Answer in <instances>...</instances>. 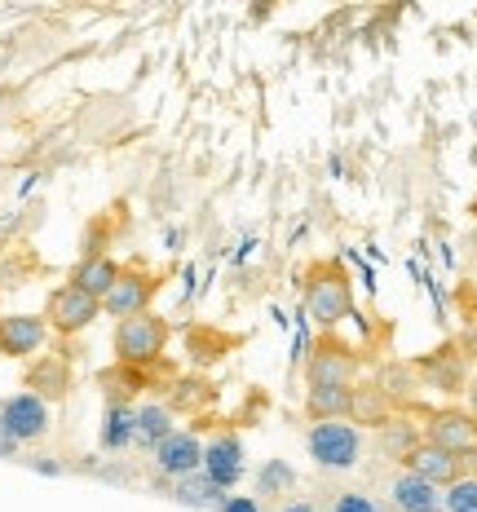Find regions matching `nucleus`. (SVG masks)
Returning <instances> with one entry per match:
<instances>
[{"instance_id":"1","label":"nucleus","mask_w":477,"mask_h":512,"mask_svg":"<svg viewBox=\"0 0 477 512\" xmlns=\"http://www.w3.org/2000/svg\"><path fill=\"white\" fill-rule=\"evenodd\" d=\"M168 336H173V327H168V318L155 314V309L124 318V323H115V340H111L115 362H120V367H137V371L155 367L168 349Z\"/></svg>"},{"instance_id":"2","label":"nucleus","mask_w":477,"mask_h":512,"mask_svg":"<svg viewBox=\"0 0 477 512\" xmlns=\"http://www.w3.org/2000/svg\"><path fill=\"white\" fill-rule=\"evenodd\" d=\"M305 309H310V318L323 332H336V327L349 318V274L341 270L336 261H318L305 270Z\"/></svg>"},{"instance_id":"3","label":"nucleus","mask_w":477,"mask_h":512,"mask_svg":"<svg viewBox=\"0 0 477 512\" xmlns=\"http://www.w3.org/2000/svg\"><path fill=\"white\" fill-rule=\"evenodd\" d=\"M358 367H363L358 349L345 345L336 332H323L310 362H305V380H310V389H349V384H358Z\"/></svg>"},{"instance_id":"4","label":"nucleus","mask_w":477,"mask_h":512,"mask_svg":"<svg viewBox=\"0 0 477 512\" xmlns=\"http://www.w3.org/2000/svg\"><path fill=\"white\" fill-rule=\"evenodd\" d=\"M305 446H310V460L318 468H341L345 473L363 455V429H354L349 420H323V424H310Z\"/></svg>"},{"instance_id":"5","label":"nucleus","mask_w":477,"mask_h":512,"mask_svg":"<svg viewBox=\"0 0 477 512\" xmlns=\"http://www.w3.org/2000/svg\"><path fill=\"white\" fill-rule=\"evenodd\" d=\"M98 314H102V301H93V296L80 292V287L62 283V287H53V292H49L45 314H40V318L49 323V332H58V336H80Z\"/></svg>"},{"instance_id":"6","label":"nucleus","mask_w":477,"mask_h":512,"mask_svg":"<svg viewBox=\"0 0 477 512\" xmlns=\"http://www.w3.org/2000/svg\"><path fill=\"white\" fill-rule=\"evenodd\" d=\"M0 433L14 446L40 442L49 433V402H40L36 393H14L0 402Z\"/></svg>"},{"instance_id":"7","label":"nucleus","mask_w":477,"mask_h":512,"mask_svg":"<svg viewBox=\"0 0 477 512\" xmlns=\"http://www.w3.org/2000/svg\"><path fill=\"white\" fill-rule=\"evenodd\" d=\"M424 442L442 446L447 455L477 451V420L464 407H438L424 415Z\"/></svg>"},{"instance_id":"8","label":"nucleus","mask_w":477,"mask_h":512,"mask_svg":"<svg viewBox=\"0 0 477 512\" xmlns=\"http://www.w3.org/2000/svg\"><path fill=\"white\" fill-rule=\"evenodd\" d=\"M159 292V274H146L137 270V265H129V270H120V279H115V287L102 296V314L111 318H133V314H146Z\"/></svg>"},{"instance_id":"9","label":"nucleus","mask_w":477,"mask_h":512,"mask_svg":"<svg viewBox=\"0 0 477 512\" xmlns=\"http://www.w3.org/2000/svg\"><path fill=\"white\" fill-rule=\"evenodd\" d=\"M49 340V323L40 314H0V358H31Z\"/></svg>"},{"instance_id":"10","label":"nucleus","mask_w":477,"mask_h":512,"mask_svg":"<svg viewBox=\"0 0 477 512\" xmlns=\"http://www.w3.org/2000/svg\"><path fill=\"white\" fill-rule=\"evenodd\" d=\"M155 464H159V473H168V477L199 473V468H204V442H199V433L173 429L155 446Z\"/></svg>"},{"instance_id":"11","label":"nucleus","mask_w":477,"mask_h":512,"mask_svg":"<svg viewBox=\"0 0 477 512\" xmlns=\"http://www.w3.org/2000/svg\"><path fill=\"white\" fill-rule=\"evenodd\" d=\"M204 473H208V482L217 486V490L235 486L239 477H243V446H239V437L230 433V429L217 433L204 446Z\"/></svg>"},{"instance_id":"12","label":"nucleus","mask_w":477,"mask_h":512,"mask_svg":"<svg viewBox=\"0 0 477 512\" xmlns=\"http://www.w3.org/2000/svg\"><path fill=\"white\" fill-rule=\"evenodd\" d=\"M23 384H27V393H36L40 402L67 398V389H71V362L58 358V354L36 358V362H31V367L23 371Z\"/></svg>"},{"instance_id":"13","label":"nucleus","mask_w":477,"mask_h":512,"mask_svg":"<svg viewBox=\"0 0 477 512\" xmlns=\"http://www.w3.org/2000/svg\"><path fill=\"white\" fill-rule=\"evenodd\" d=\"M407 473H416L424 477L429 486H438V490H447L460 482V455H447L442 446H433V442H420L416 451L407 455Z\"/></svg>"},{"instance_id":"14","label":"nucleus","mask_w":477,"mask_h":512,"mask_svg":"<svg viewBox=\"0 0 477 512\" xmlns=\"http://www.w3.org/2000/svg\"><path fill=\"white\" fill-rule=\"evenodd\" d=\"M389 415H398V411L376 380H358L354 389H349V424H354V429H363V424L367 429H380Z\"/></svg>"},{"instance_id":"15","label":"nucleus","mask_w":477,"mask_h":512,"mask_svg":"<svg viewBox=\"0 0 477 512\" xmlns=\"http://www.w3.org/2000/svg\"><path fill=\"white\" fill-rule=\"evenodd\" d=\"M120 270H124L120 261H111L106 252H93V256H80L67 283H71V287H80V292H89L93 301H102V296L115 287V279H120Z\"/></svg>"},{"instance_id":"16","label":"nucleus","mask_w":477,"mask_h":512,"mask_svg":"<svg viewBox=\"0 0 477 512\" xmlns=\"http://www.w3.org/2000/svg\"><path fill=\"white\" fill-rule=\"evenodd\" d=\"M416 376L429 384V389H442V393H455L464 389V354L455 349H433L416 362Z\"/></svg>"},{"instance_id":"17","label":"nucleus","mask_w":477,"mask_h":512,"mask_svg":"<svg viewBox=\"0 0 477 512\" xmlns=\"http://www.w3.org/2000/svg\"><path fill=\"white\" fill-rule=\"evenodd\" d=\"M389 495H394V508L398 512H442V490L429 486L416 473H402L398 482L389 486Z\"/></svg>"},{"instance_id":"18","label":"nucleus","mask_w":477,"mask_h":512,"mask_svg":"<svg viewBox=\"0 0 477 512\" xmlns=\"http://www.w3.org/2000/svg\"><path fill=\"white\" fill-rule=\"evenodd\" d=\"M376 433H380V451H385L389 460H398V464H407V455H411V451H416V446L424 442L420 429L407 420V415H389V420L380 424Z\"/></svg>"},{"instance_id":"19","label":"nucleus","mask_w":477,"mask_h":512,"mask_svg":"<svg viewBox=\"0 0 477 512\" xmlns=\"http://www.w3.org/2000/svg\"><path fill=\"white\" fill-rule=\"evenodd\" d=\"M168 433H173V407H159V402H151V407L133 411V442L137 446L155 451Z\"/></svg>"},{"instance_id":"20","label":"nucleus","mask_w":477,"mask_h":512,"mask_svg":"<svg viewBox=\"0 0 477 512\" xmlns=\"http://www.w3.org/2000/svg\"><path fill=\"white\" fill-rule=\"evenodd\" d=\"M354 389V384H349ZM349 389H310L305 393V415L314 424L323 420H349Z\"/></svg>"},{"instance_id":"21","label":"nucleus","mask_w":477,"mask_h":512,"mask_svg":"<svg viewBox=\"0 0 477 512\" xmlns=\"http://www.w3.org/2000/svg\"><path fill=\"white\" fill-rule=\"evenodd\" d=\"M129 442H133V411L124 402H111L106 407V424H102V446L106 451H120Z\"/></svg>"},{"instance_id":"22","label":"nucleus","mask_w":477,"mask_h":512,"mask_svg":"<svg viewBox=\"0 0 477 512\" xmlns=\"http://www.w3.org/2000/svg\"><path fill=\"white\" fill-rule=\"evenodd\" d=\"M380 389H385V398L394 402V411L402 407V402H411V393H416V371L407 367V362H394V367L380 371Z\"/></svg>"},{"instance_id":"23","label":"nucleus","mask_w":477,"mask_h":512,"mask_svg":"<svg viewBox=\"0 0 477 512\" xmlns=\"http://www.w3.org/2000/svg\"><path fill=\"white\" fill-rule=\"evenodd\" d=\"M442 512H477V477H460L442 495Z\"/></svg>"},{"instance_id":"24","label":"nucleus","mask_w":477,"mask_h":512,"mask_svg":"<svg viewBox=\"0 0 477 512\" xmlns=\"http://www.w3.org/2000/svg\"><path fill=\"white\" fill-rule=\"evenodd\" d=\"M279 482H292V473H288V468H274V473H270V468H265V473H261V490H274Z\"/></svg>"},{"instance_id":"25","label":"nucleus","mask_w":477,"mask_h":512,"mask_svg":"<svg viewBox=\"0 0 477 512\" xmlns=\"http://www.w3.org/2000/svg\"><path fill=\"white\" fill-rule=\"evenodd\" d=\"M336 512H376V508H371L367 499H354V495H345L341 504H336Z\"/></svg>"},{"instance_id":"26","label":"nucleus","mask_w":477,"mask_h":512,"mask_svg":"<svg viewBox=\"0 0 477 512\" xmlns=\"http://www.w3.org/2000/svg\"><path fill=\"white\" fill-rule=\"evenodd\" d=\"M464 389H469V407H464V411H469L473 420H477V380H473V384H464Z\"/></svg>"},{"instance_id":"27","label":"nucleus","mask_w":477,"mask_h":512,"mask_svg":"<svg viewBox=\"0 0 477 512\" xmlns=\"http://www.w3.org/2000/svg\"><path fill=\"white\" fill-rule=\"evenodd\" d=\"M226 512H257L252 504H235V499H226Z\"/></svg>"},{"instance_id":"28","label":"nucleus","mask_w":477,"mask_h":512,"mask_svg":"<svg viewBox=\"0 0 477 512\" xmlns=\"http://www.w3.org/2000/svg\"><path fill=\"white\" fill-rule=\"evenodd\" d=\"M9 451H14V442H9V437L0 433V455H9Z\"/></svg>"},{"instance_id":"29","label":"nucleus","mask_w":477,"mask_h":512,"mask_svg":"<svg viewBox=\"0 0 477 512\" xmlns=\"http://www.w3.org/2000/svg\"><path fill=\"white\" fill-rule=\"evenodd\" d=\"M288 512H314V508H310V504H305V508H301V504H292Z\"/></svg>"}]
</instances>
